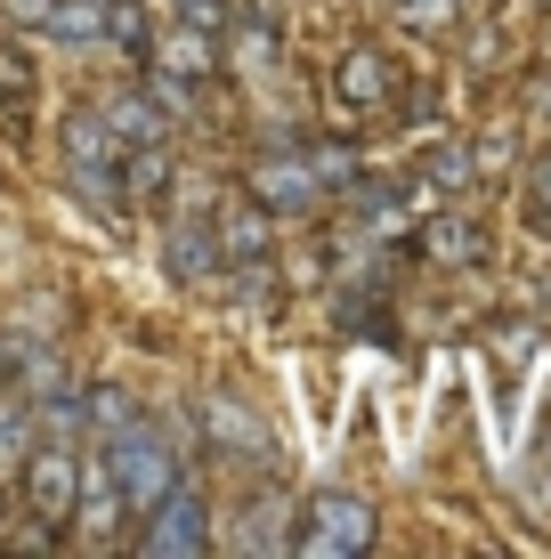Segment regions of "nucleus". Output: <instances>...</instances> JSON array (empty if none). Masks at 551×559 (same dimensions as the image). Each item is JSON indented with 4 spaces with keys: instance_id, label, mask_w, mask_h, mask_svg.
Returning <instances> with one entry per match:
<instances>
[{
    "instance_id": "obj_4",
    "label": "nucleus",
    "mask_w": 551,
    "mask_h": 559,
    "mask_svg": "<svg viewBox=\"0 0 551 559\" xmlns=\"http://www.w3.org/2000/svg\"><path fill=\"white\" fill-rule=\"evenodd\" d=\"M219 535H212V503H203L195 487H170L155 511H146V527H139V551H155V559H195V551H212Z\"/></svg>"
},
{
    "instance_id": "obj_9",
    "label": "nucleus",
    "mask_w": 551,
    "mask_h": 559,
    "mask_svg": "<svg viewBox=\"0 0 551 559\" xmlns=\"http://www.w3.org/2000/svg\"><path fill=\"white\" fill-rule=\"evenodd\" d=\"M98 114H106V130L122 146H170V106L155 98V82H146V90H113Z\"/></svg>"
},
{
    "instance_id": "obj_11",
    "label": "nucleus",
    "mask_w": 551,
    "mask_h": 559,
    "mask_svg": "<svg viewBox=\"0 0 551 559\" xmlns=\"http://www.w3.org/2000/svg\"><path fill=\"white\" fill-rule=\"evenodd\" d=\"M340 106H349V114H382L390 98H397V73H390V57L382 49H349V57H340Z\"/></svg>"
},
{
    "instance_id": "obj_17",
    "label": "nucleus",
    "mask_w": 551,
    "mask_h": 559,
    "mask_svg": "<svg viewBox=\"0 0 551 559\" xmlns=\"http://www.w3.org/2000/svg\"><path fill=\"white\" fill-rule=\"evenodd\" d=\"M170 16H179V25H195V33H219V41H227V25H236V9H227V0H170Z\"/></svg>"
},
{
    "instance_id": "obj_21",
    "label": "nucleus",
    "mask_w": 551,
    "mask_h": 559,
    "mask_svg": "<svg viewBox=\"0 0 551 559\" xmlns=\"http://www.w3.org/2000/svg\"><path fill=\"white\" fill-rule=\"evenodd\" d=\"M430 179H439V187H463V179H470V154H463V146H439V154H430Z\"/></svg>"
},
{
    "instance_id": "obj_3",
    "label": "nucleus",
    "mask_w": 551,
    "mask_h": 559,
    "mask_svg": "<svg viewBox=\"0 0 551 559\" xmlns=\"http://www.w3.org/2000/svg\"><path fill=\"white\" fill-rule=\"evenodd\" d=\"M122 139L106 130V114L98 106H82L65 122V179H73V195H89V211H122Z\"/></svg>"
},
{
    "instance_id": "obj_16",
    "label": "nucleus",
    "mask_w": 551,
    "mask_h": 559,
    "mask_svg": "<svg viewBox=\"0 0 551 559\" xmlns=\"http://www.w3.org/2000/svg\"><path fill=\"white\" fill-rule=\"evenodd\" d=\"M422 252L430 260H487V236L470 219H430L422 227Z\"/></svg>"
},
{
    "instance_id": "obj_19",
    "label": "nucleus",
    "mask_w": 551,
    "mask_h": 559,
    "mask_svg": "<svg viewBox=\"0 0 551 559\" xmlns=\"http://www.w3.org/2000/svg\"><path fill=\"white\" fill-rule=\"evenodd\" d=\"M527 211H536V227L551 236V154H536V163H527Z\"/></svg>"
},
{
    "instance_id": "obj_14",
    "label": "nucleus",
    "mask_w": 551,
    "mask_h": 559,
    "mask_svg": "<svg viewBox=\"0 0 551 559\" xmlns=\"http://www.w3.org/2000/svg\"><path fill=\"white\" fill-rule=\"evenodd\" d=\"M284 503H252V511H236V527H227V544L236 551H292V527H284Z\"/></svg>"
},
{
    "instance_id": "obj_8",
    "label": "nucleus",
    "mask_w": 551,
    "mask_h": 559,
    "mask_svg": "<svg viewBox=\"0 0 551 559\" xmlns=\"http://www.w3.org/2000/svg\"><path fill=\"white\" fill-rule=\"evenodd\" d=\"M65 527H82L89 544H122V527H130V503H122V487H113L106 454H98V462L82 454V487H73V511H65Z\"/></svg>"
},
{
    "instance_id": "obj_5",
    "label": "nucleus",
    "mask_w": 551,
    "mask_h": 559,
    "mask_svg": "<svg viewBox=\"0 0 551 559\" xmlns=\"http://www.w3.org/2000/svg\"><path fill=\"white\" fill-rule=\"evenodd\" d=\"M73 487H82V447L33 438V454H25V495H33V519H41V527H65Z\"/></svg>"
},
{
    "instance_id": "obj_2",
    "label": "nucleus",
    "mask_w": 551,
    "mask_h": 559,
    "mask_svg": "<svg viewBox=\"0 0 551 559\" xmlns=\"http://www.w3.org/2000/svg\"><path fill=\"white\" fill-rule=\"evenodd\" d=\"M373 503L366 495H340V487H325V495H309V503L292 511V551H309V559H357V551H373Z\"/></svg>"
},
{
    "instance_id": "obj_1",
    "label": "nucleus",
    "mask_w": 551,
    "mask_h": 559,
    "mask_svg": "<svg viewBox=\"0 0 551 559\" xmlns=\"http://www.w3.org/2000/svg\"><path fill=\"white\" fill-rule=\"evenodd\" d=\"M98 454H106V471H113V487H122L130 511H155L170 487H187V454H179V438H170L155 414H139L130 430H113Z\"/></svg>"
},
{
    "instance_id": "obj_20",
    "label": "nucleus",
    "mask_w": 551,
    "mask_h": 559,
    "mask_svg": "<svg viewBox=\"0 0 551 559\" xmlns=\"http://www.w3.org/2000/svg\"><path fill=\"white\" fill-rule=\"evenodd\" d=\"M309 163H316V179H325V195H333V187H349V179H357V154H349V146H316Z\"/></svg>"
},
{
    "instance_id": "obj_18",
    "label": "nucleus",
    "mask_w": 551,
    "mask_h": 559,
    "mask_svg": "<svg viewBox=\"0 0 551 559\" xmlns=\"http://www.w3.org/2000/svg\"><path fill=\"white\" fill-rule=\"evenodd\" d=\"M397 9V25H414V33H439L446 16H454V0H390Z\"/></svg>"
},
{
    "instance_id": "obj_23",
    "label": "nucleus",
    "mask_w": 551,
    "mask_h": 559,
    "mask_svg": "<svg viewBox=\"0 0 551 559\" xmlns=\"http://www.w3.org/2000/svg\"><path fill=\"white\" fill-rule=\"evenodd\" d=\"M0 390H9V341H0Z\"/></svg>"
},
{
    "instance_id": "obj_10",
    "label": "nucleus",
    "mask_w": 551,
    "mask_h": 559,
    "mask_svg": "<svg viewBox=\"0 0 551 559\" xmlns=\"http://www.w3.org/2000/svg\"><path fill=\"white\" fill-rule=\"evenodd\" d=\"M268 219H276L268 203H252V195H227V203H219V219H212L219 260H268V236H276Z\"/></svg>"
},
{
    "instance_id": "obj_7",
    "label": "nucleus",
    "mask_w": 551,
    "mask_h": 559,
    "mask_svg": "<svg viewBox=\"0 0 551 559\" xmlns=\"http://www.w3.org/2000/svg\"><path fill=\"white\" fill-rule=\"evenodd\" d=\"M203 430H212V447L219 454H236V462H252V471H268L276 462V430L260 421L243 397H227V390H212L203 397Z\"/></svg>"
},
{
    "instance_id": "obj_15",
    "label": "nucleus",
    "mask_w": 551,
    "mask_h": 559,
    "mask_svg": "<svg viewBox=\"0 0 551 559\" xmlns=\"http://www.w3.org/2000/svg\"><path fill=\"white\" fill-rule=\"evenodd\" d=\"M33 438H41V430H33V406H25L16 390H0V478H9V471H25Z\"/></svg>"
},
{
    "instance_id": "obj_13",
    "label": "nucleus",
    "mask_w": 551,
    "mask_h": 559,
    "mask_svg": "<svg viewBox=\"0 0 551 559\" xmlns=\"http://www.w3.org/2000/svg\"><path fill=\"white\" fill-rule=\"evenodd\" d=\"M139 414H146V406L122 390V381H82V421H89V438H98V447H106L113 430H130Z\"/></svg>"
},
{
    "instance_id": "obj_6",
    "label": "nucleus",
    "mask_w": 551,
    "mask_h": 559,
    "mask_svg": "<svg viewBox=\"0 0 551 559\" xmlns=\"http://www.w3.org/2000/svg\"><path fill=\"white\" fill-rule=\"evenodd\" d=\"M252 203H268V211H316V203H325V179H316V163L300 146H276V154H260V163H252Z\"/></svg>"
},
{
    "instance_id": "obj_12",
    "label": "nucleus",
    "mask_w": 551,
    "mask_h": 559,
    "mask_svg": "<svg viewBox=\"0 0 551 559\" xmlns=\"http://www.w3.org/2000/svg\"><path fill=\"white\" fill-rule=\"evenodd\" d=\"M163 267L179 284H212V267H227V260H219V243H212V227H203V219H179V227H170V243H163Z\"/></svg>"
},
{
    "instance_id": "obj_22",
    "label": "nucleus",
    "mask_w": 551,
    "mask_h": 559,
    "mask_svg": "<svg viewBox=\"0 0 551 559\" xmlns=\"http://www.w3.org/2000/svg\"><path fill=\"white\" fill-rule=\"evenodd\" d=\"M0 9H9V25H41L49 33V0H0Z\"/></svg>"
}]
</instances>
